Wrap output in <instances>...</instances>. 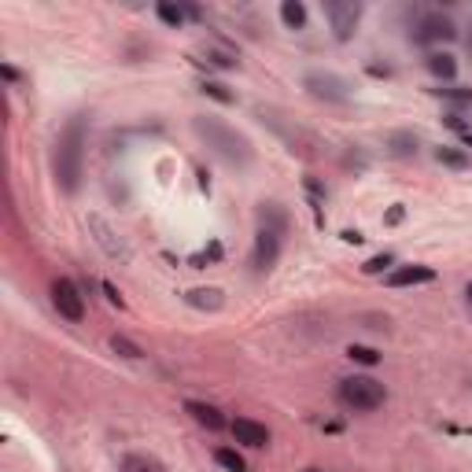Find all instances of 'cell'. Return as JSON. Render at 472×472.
Wrapping results in <instances>:
<instances>
[{
	"label": "cell",
	"mask_w": 472,
	"mask_h": 472,
	"mask_svg": "<svg viewBox=\"0 0 472 472\" xmlns=\"http://www.w3.org/2000/svg\"><path fill=\"white\" fill-rule=\"evenodd\" d=\"M465 299H468V306H472V280H468V285H465Z\"/></svg>",
	"instance_id": "obj_30"
},
{
	"label": "cell",
	"mask_w": 472,
	"mask_h": 472,
	"mask_svg": "<svg viewBox=\"0 0 472 472\" xmlns=\"http://www.w3.org/2000/svg\"><path fill=\"white\" fill-rule=\"evenodd\" d=\"M303 472H325V468H318V465H310V468H303Z\"/></svg>",
	"instance_id": "obj_31"
},
{
	"label": "cell",
	"mask_w": 472,
	"mask_h": 472,
	"mask_svg": "<svg viewBox=\"0 0 472 472\" xmlns=\"http://www.w3.org/2000/svg\"><path fill=\"white\" fill-rule=\"evenodd\" d=\"M435 159L443 163V167H451V170H468V155L458 151V148H439V151H435Z\"/></svg>",
	"instance_id": "obj_19"
},
{
	"label": "cell",
	"mask_w": 472,
	"mask_h": 472,
	"mask_svg": "<svg viewBox=\"0 0 472 472\" xmlns=\"http://www.w3.org/2000/svg\"><path fill=\"white\" fill-rule=\"evenodd\" d=\"M465 144H468V148H472V130H468V133H465Z\"/></svg>",
	"instance_id": "obj_32"
},
{
	"label": "cell",
	"mask_w": 472,
	"mask_h": 472,
	"mask_svg": "<svg viewBox=\"0 0 472 472\" xmlns=\"http://www.w3.org/2000/svg\"><path fill=\"white\" fill-rule=\"evenodd\" d=\"M185 414H193V421L196 425H203L207 432H222L229 421L222 417V410H218V406H210V402H196V399H188L185 402Z\"/></svg>",
	"instance_id": "obj_12"
},
{
	"label": "cell",
	"mask_w": 472,
	"mask_h": 472,
	"mask_svg": "<svg viewBox=\"0 0 472 472\" xmlns=\"http://www.w3.org/2000/svg\"><path fill=\"white\" fill-rule=\"evenodd\" d=\"M454 38H458V26H454V19L443 15V12L425 15V19L417 22V30H414V41H417V45H443V41H454Z\"/></svg>",
	"instance_id": "obj_6"
},
{
	"label": "cell",
	"mask_w": 472,
	"mask_h": 472,
	"mask_svg": "<svg viewBox=\"0 0 472 472\" xmlns=\"http://www.w3.org/2000/svg\"><path fill=\"white\" fill-rule=\"evenodd\" d=\"M325 19L332 26V38L336 41H351L358 22H362V4H355V0H329V4H325Z\"/></svg>",
	"instance_id": "obj_4"
},
{
	"label": "cell",
	"mask_w": 472,
	"mask_h": 472,
	"mask_svg": "<svg viewBox=\"0 0 472 472\" xmlns=\"http://www.w3.org/2000/svg\"><path fill=\"white\" fill-rule=\"evenodd\" d=\"M193 130L200 133V141H207V148L214 151V155H222L226 163H233V167H247L251 163V144H247V137H240L233 125H226V122H218V118H210V115H200V118H193Z\"/></svg>",
	"instance_id": "obj_2"
},
{
	"label": "cell",
	"mask_w": 472,
	"mask_h": 472,
	"mask_svg": "<svg viewBox=\"0 0 472 472\" xmlns=\"http://www.w3.org/2000/svg\"><path fill=\"white\" fill-rule=\"evenodd\" d=\"M52 170H56V185L67 196H74L82 185V170H85V122H82V115H74L67 122V130L59 133Z\"/></svg>",
	"instance_id": "obj_1"
},
{
	"label": "cell",
	"mask_w": 472,
	"mask_h": 472,
	"mask_svg": "<svg viewBox=\"0 0 472 472\" xmlns=\"http://www.w3.org/2000/svg\"><path fill=\"white\" fill-rule=\"evenodd\" d=\"M52 306L59 310V318L67 322H82L85 318V299L78 292V285L71 277H56L52 280Z\"/></svg>",
	"instance_id": "obj_5"
},
{
	"label": "cell",
	"mask_w": 472,
	"mask_h": 472,
	"mask_svg": "<svg viewBox=\"0 0 472 472\" xmlns=\"http://www.w3.org/2000/svg\"><path fill=\"white\" fill-rule=\"evenodd\" d=\"M306 89H310V97H318V100H329V104H343L351 97L348 92V82L336 78V74H306Z\"/></svg>",
	"instance_id": "obj_8"
},
{
	"label": "cell",
	"mask_w": 472,
	"mask_h": 472,
	"mask_svg": "<svg viewBox=\"0 0 472 472\" xmlns=\"http://www.w3.org/2000/svg\"><path fill=\"white\" fill-rule=\"evenodd\" d=\"M203 92L214 100H222V104H233V92H226V85H218V82H203Z\"/></svg>",
	"instance_id": "obj_24"
},
{
	"label": "cell",
	"mask_w": 472,
	"mask_h": 472,
	"mask_svg": "<svg viewBox=\"0 0 472 472\" xmlns=\"http://www.w3.org/2000/svg\"><path fill=\"white\" fill-rule=\"evenodd\" d=\"M118 472H167V465L159 458H151V454H125Z\"/></svg>",
	"instance_id": "obj_14"
},
{
	"label": "cell",
	"mask_w": 472,
	"mask_h": 472,
	"mask_svg": "<svg viewBox=\"0 0 472 472\" xmlns=\"http://www.w3.org/2000/svg\"><path fill=\"white\" fill-rule=\"evenodd\" d=\"M104 292H107V299H111L115 306H125V303H122V292H118V288L111 285V280H104Z\"/></svg>",
	"instance_id": "obj_27"
},
{
	"label": "cell",
	"mask_w": 472,
	"mask_h": 472,
	"mask_svg": "<svg viewBox=\"0 0 472 472\" xmlns=\"http://www.w3.org/2000/svg\"><path fill=\"white\" fill-rule=\"evenodd\" d=\"M85 226H89V233H97V244L107 251L111 259H125V255H130V251H125V244L118 240V233L104 222L100 214H89V218H85Z\"/></svg>",
	"instance_id": "obj_11"
},
{
	"label": "cell",
	"mask_w": 472,
	"mask_h": 472,
	"mask_svg": "<svg viewBox=\"0 0 472 472\" xmlns=\"http://www.w3.org/2000/svg\"><path fill=\"white\" fill-rule=\"evenodd\" d=\"M155 12H159V19H163L167 26H174V30L185 26V15H188L181 4H170V0H159V4H155Z\"/></svg>",
	"instance_id": "obj_18"
},
{
	"label": "cell",
	"mask_w": 472,
	"mask_h": 472,
	"mask_svg": "<svg viewBox=\"0 0 472 472\" xmlns=\"http://www.w3.org/2000/svg\"><path fill=\"white\" fill-rule=\"evenodd\" d=\"M229 432L236 435V443H244V447H251V451L270 447V428H266L262 421H255V417H236V421L229 425Z\"/></svg>",
	"instance_id": "obj_10"
},
{
	"label": "cell",
	"mask_w": 472,
	"mask_h": 472,
	"mask_svg": "<svg viewBox=\"0 0 472 472\" xmlns=\"http://www.w3.org/2000/svg\"><path fill=\"white\" fill-rule=\"evenodd\" d=\"M439 97H447L454 104H472V89H435Z\"/></svg>",
	"instance_id": "obj_25"
},
{
	"label": "cell",
	"mask_w": 472,
	"mask_h": 472,
	"mask_svg": "<svg viewBox=\"0 0 472 472\" xmlns=\"http://www.w3.org/2000/svg\"><path fill=\"white\" fill-rule=\"evenodd\" d=\"M280 19H285L288 30H303L306 26V4L303 0H285V4H280Z\"/></svg>",
	"instance_id": "obj_17"
},
{
	"label": "cell",
	"mask_w": 472,
	"mask_h": 472,
	"mask_svg": "<svg viewBox=\"0 0 472 472\" xmlns=\"http://www.w3.org/2000/svg\"><path fill=\"white\" fill-rule=\"evenodd\" d=\"M188 306H196V310H222L226 306V292L222 288H193L185 296Z\"/></svg>",
	"instance_id": "obj_13"
},
{
	"label": "cell",
	"mask_w": 472,
	"mask_h": 472,
	"mask_svg": "<svg viewBox=\"0 0 472 472\" xmlns=\"http://www.w3.org/2000/svg\"><path fill=\"white\" fill-rule=\"evenodd\" d=\"M417 148H421V141L414 133H391L388 137V151L395 159H410V155H417Z\"/></svg>",
	"instance_id": "obj_16"
},
{
	"label": "cell",
	"mask_w": 472,
	"mask_h": 472,
	"mask_svg": "<svg viewBox=\"0 0 472 472\" xmlns=\"http://www.w3.org/2000/svg\"><path fill=\"white\" fill-rule=\"evenodd\" d=\"M428 280H435V270L425 266V262L399 266V270H388L384 273V285L388 288H414V285H428Z\"/></svg>",
	"instance_id": "obj_9"
},
{
	"label": "cell",
	"mask_w": 472,
	"mask_h": 472,
	"mask_svg": "<svg viewBox=\"0 0 472 472\" xmlns=\"http://www.w3.org/2000/svg\"><path fill=\"white\" fill-rule=\"evenodd\" d=\"M111 351H115V355H122V358H130V362L144 358V351L137 348L133 339H125V336H111Z\"/></svg>",
	"instance_id": "obj_20"
},
{
	"label": "cell",
	"mask_w": 472,
	"mask_h": 472,
	"mask_svg": "<svg viewBox=\"0 0 472 472\" xmlns=\"http://www.w3.org/2000/svg\"><path fill=\"white\" fill-rule=\"evenodd\" d=\"M214 461L226 465L229 472H244V458H240L236 451H229V447H218V451H214Z\"/></svg>",
	"instance_id": "obj_21"
},
{
	"label": "cell",
	"mask_w": 472,
	"mask_h": 472,
	"mask_svg": "<svg viewBox=\"0 0 472 472\" xmlns=\"http://www.w3.org/2000/svg\"><path fill=\"white\" fill-rule=\"evenodd\" d=\"M348 358H351V362H362V365H376V362H381V355H376L373 348H362V343H351V348H348Z\"/></svg>",
	"instance_id": "obj_22"
},
{
	"label": "cell",
	"mask_w": 472,
	"mask_h": 472,
	"mask_svg": "<svg viewBox=\"0 0 472 472\" xmlns=\"http://www.w3.org/2000/svg\"><path fill=\"white\" fill-rule=\"evenodd\" d=\"M391 262H395V255H391V251H384V255H373V259L362 266V273H369V277H373V273H384Z\"/></svg>",
	"instance_id": "obj_23"
},
{
	"label": "cell",
	"mask_w": 472,
	"mask_h": 472,
	"mask_svg": "<svg viewBox=\"0 0 472 472\" xmlns=\"http://www.w3.org/2000/svg\"><path fill=\"white\" fill-rule=\"evenodd\" d=\"M280 236H285V233L259 226V233H255V251H251V266H255V273H270V270L277 266V259H280Z\"/></svg>",
	"instance_id": "obj_7"
},
{
	"label": "cell",
	"mask_w": 472,
	"mask_h": 472,
	"mask_svg": "<svg viewBox=\"0 0 472 472\" xmlns=\"http://www.w3.org/2000/svg\"><path fill=\"white\" fill-rule=\"evenodd\" d=\"M447 125H451V130H458V133H461V137H465V133H468V125H465V118H461V115H458V111H454V115H447Z\"/></svg>",
	"instance_id": "obj_26"
},
{
	"label": "cell",
	"mask_w": 472,
	"mask_h": 472,
	"mask_svg": "<svg viewBox=\"0 0 472 472\" xmlns=\"http://www.w3.org/2000/svg\"><path fill=\"white\" fill-rule=\"evenodd\" d=\"M402 214H406V210H402V203H395V207L388 210V218H384V222H388V226H399V222H402Z\"/></svg>",
	"instance_id": "obj_28"
},
{
	"label": "cell",
	"mask_w": 472,
	"mask_h": 472,
	"mask_svg": "<svg viewBox=\"0 0 472 472\" xmlns=\"http://www.w3.org/2000/svg\"><path fill=\"white\" fill-rule=\"evenodd\" d=\"M425 67L435 74V78H443V82H451L454 74H458V59L451 56V52H432L428 59H425Z\"/></svg>",
	"instance_id": "obj_15"
},
{
	"label": "cell",
	"mask_w": 472,
	"mask_h": 472,
	"mask_svg": "<svg viewBox=\"0 0 472 472\" xmlns=\"http://www.w3.org/2000/svg\"><path fill=\"white\" fill-rule=\"evenodd\" d=\"M336 399L343 410H351V414H373L388 402V388L369 373H355V376H343L339 381Z\"/></svg>",
	"instance_id": "obj_3"
},
{
	"label": "cell",
	"mask_w": 472,
	"mask_h": 472,
	"mask_svg": "<svg viewBox=\"0 0 472 472\" xmlns=\"http://www.w3.org/2000/svg\"><path fill=\"white\" fill-rule=\"evenodd\" d=\"M465 48H468V56H472V26H468V38H465Z\"/></svg>",
	"instance_id": "obj_29"
}]
</instances>
